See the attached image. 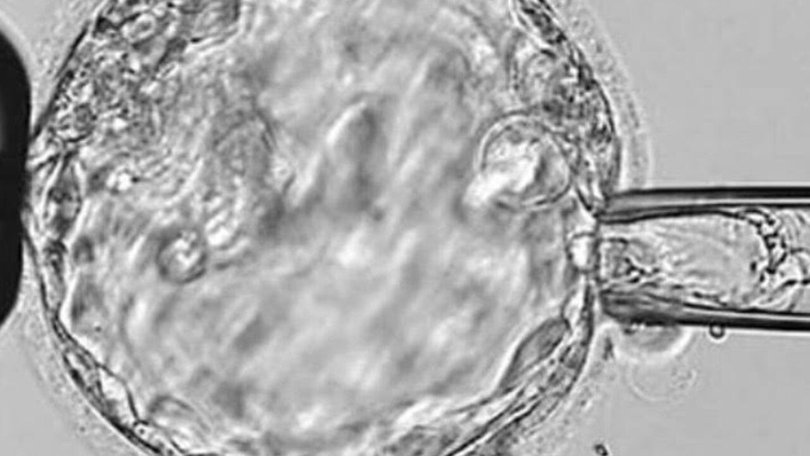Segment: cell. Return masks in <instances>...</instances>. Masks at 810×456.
<instances>
[{"instance_id": "6da1fadb", "label": "cell", "mask_w": 810, "mask_h": 456, "mask_svg": "<svg viewBox=\"0 0 810 456\" xmlns=\"http://www.w3.org/2000/svg\"><path fill=\"white\" fill-rule=\"evenodd\" d=\"M204 244L195 233L182 231L168 238L157 254L160 274L175 284L187 283L198 275L204 262Z\"/></svg>"}]
</instances>
